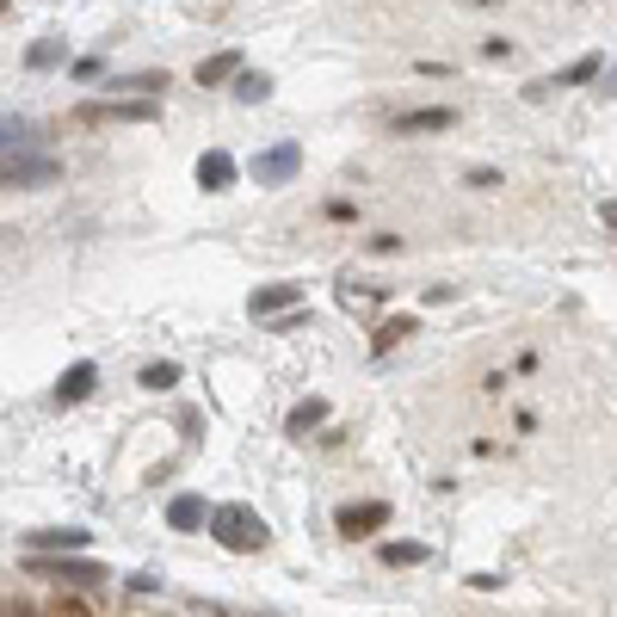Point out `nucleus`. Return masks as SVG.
I'll return each instance as SVG.
<instances>
[{"label": "nucleus", "instance_id": "3", "mask_svg": "<svg viewBox=\"0 0 617 617\" xmlns=\"http://www.w3.org/2000/svg\"><path fill=\"white\" fill-rule=\"evenodd\" d=\"M25 568L38 574V580H68V587H93V580H105V568L99 562H87V556H75V550H31L25 556Z\"/></svg>", "mask_w": 617, "mask_h": 617}, {"label": "nucleus", "instance_id": "19", "mask_svg": "<svg viewBox=\"0 0 617 617\" xmlns=\"http://www.w3.org/2000/svg\"><path fill=\"white\" fill-rule=\"evenodd\" d=\"M136 383L161 395V389H173V383H179V365H173V358H161V365H142V377H136Z\"/></svg>", "mask_w": 617, "mask_h": 617}, {"label": "nucleus", "instance_id": "20", "mask_svg": "<svg viewBox=\"0 0 617 617\" xmlns=\"http://www.w3.org/2000/svg\"><path fill=\"white\" fill-rule=\"evenodd\" d=\"M62 56H68V50H62V38H38V44L25 50V62H31V68H56Z\"/></svg>", "mask_w": 617, "mask_h": 617}, {"label": "nucleus", "instance_id": "15", "mask_svg": "<svg viewBox=\"0 0 617 617\" xmlns=\"http://www.w3.org/2000/svg\"><path fill=\"white\" fill-rule=\"evenodd\" d=\"M414 334H420V321H414V315H389L383 328H377V340H371V346H377V352H395V346L414 340Z\"/></svg>", "mask_w": 617, "mask_h": 617}, {"label": "nucleus", "instance_id": "12", "mask_svg": "<svg viewBox=\"0 0 617 617\" xmlns=\"http://www.w3.org/2000/svg\"><path fill=\"white\" fill-rule=\"evenodd\" d=\"M87 537L93 531H81V525H62V531H25V550H87Z\"/></svg>", "mask_w": 617, "mask_h": 617}, {"label": "nucleus", "instance_id": "1", "mask_svg": "<svg viewBox=\"0 0 617 617\" xmlns=\"http://www.w3.org/2000/svg\"><path fill=\"white\" fill-rule=\"evenodd\" d=\"M204 525H210V537L223 543V550H235V556H253V550H266V543H272V525L253 513V506H241V500L210 506Z\"/></svg>", "mask_w": 617, "mask_h": 617}, {"label": "nucleus", "instance_id": "10", "mask_svg": "<svg viewBox=\"0 0 617 617\" xmlns=\"http://www.w3.org/2000/svg\"><path fill=\"white\" fill-rule=\"evenodd\" d=\"M93 383H99V365H87V358H81V365H68V371H62V383H56V402H62V408L87 402V395H93Z\"/></svg>", "mask_w": 617, "mask_h": 617}, {"label": "nucleus", "instance_id": "9", "mask_svg": "<svg viewBox=\"0 0 617 617\" xmlns=\"http://www.w3.org/2000/svg\"><path fill=\"white\" fill-rule=\"evenodd\" d=\"M198 186L204 192H229L235 186V155L229 149H204L198 155Z\"/></svg>", "mask_w": 617, "mask_h": 617}, {"label": "nucleus", "instance_id": "13", "mask_svg": "<svg viewBox=\"0 0 617 617\" xmlns=\"http://www.w3.org/2000/svg\"><path fill=\"white\" fill-rule=\"evenodd\" d=\"M38 124L31 118H13V112H0V149H38Z\"/></svg>", "mask_w": 617, "mask_h": 617}, {"label": "nucleus", "instance_id": "24", "mask_svg": "<svg viewBox=\"0 0 617 617\" xmlns=\"http://www.w3.org/2000/svg\"><path fill=\"white\" fill-rule=\"evenodd\" d=\"M13 617H38V611H25V605H19V611H13Z\"/></svg>", "mask_w": 617, "mask_h": 617}, {"label": "nucleus", "instance_id": "18", "mask_svg": "<svg viewBox=\"0 0 617 617\" xmlns=\"http://www.w3.org/2000/svg\"><path fill=\"white\" fill-rule=\"evenodd\" d=\"M272 93V75H241V68H235V99L241 105H260Z\"/></svg>", "mask_w": 617, "mask_h": 617}, {"label": "nucleus", "instance_id": "22", "mask_svg": "<svg viewBox=\"0 0 617 617\" xmlns=\"http://www.w3.org/2000/svg\"><path fill=\"white\" fill-rule=\"evenodd\" d=\"M321 420H328V402H303V408H290V432H297V439H303L309 426H321Z\"/></svg>", "mask_w": 617, "mask_h": 617}, {"label": "nucleus", "instance_id": "23", "mask_svg": "<svg viewBox=\"0 0 617 617\" xmlns=\"http://www.w3.org/2000/svg\"><path fill=\"white\" fill-rule=\"evenodd\" d=\"M469 186H476V192H494L500 173H494V167H476V173H469Z\"/></svg>", "mask_w": 617, "mask_h": 617}, {"label": "nucleus", "instance_id": "17", "mask_svg": "<svg viewBox=\"0 0 617 617\" xmlns=\"http://www.w3.org/2000/svg\"><path fill=\"white\" fill-rule=\"evenodd\" d=\"M426 543H383V568H420Z\"/></svg>", "mask_w": 617, "mask_h": 617}, {"label": "nucleus", "instance_id": "4", "mask_svg": "<svg viewBox=\"0 0 617 617\" xmlns=\"http://www.w3.org/2000/svg\"><path fill=\"white\" fill-rule=\"evenodd\" d=\"M75 124H155V99H87Z\"/></svg>", "mask_w": 617, "mask_h": 617}, {"label": "nucleus", "instance_id": "16", "mask_svg": "<svg viewBox=\"0 0 617 617\" xmlns=\"http://www.w3.org/2000/svg\"><path fill=\"white\" fill-rule=\"evenodd\" d=\"M235 68H241V56H235V50H223V56H204V62H198V87H216V81H229Z\"/></svg>", "mask_w": 617, "mask_h": 617}, {"label": "nucleus", "instance_id": "14", "mask_svg": "<svg viewBox=\"0 0 617 617\" xmlns=\"http://www.w3.org/2000/svg\"><path fill=\"white\" fill-rule=\"evenodd\" d=\"M599 68H605L599 56H580L574 68H562V75H550V81H537L531 93H550V87H580V81H593V75H599Z\"/></svg>", "mask_w": 617, "mask_h": 617}, {"label": "nucleus", "instance_id": "7", "mask_svg": "<svg viewBox=\"0 0 617 617\" xmlns=\"http://www.w3.org/2000/svg\"><path fill=\"white\" fill-rule=\"evenodd\" d=\"M451 124H457L451 105H420V112L395 118V136H432V130H451Z\"/></svg>", "mask_w": 617, "mask_h": 617}, {"label": "nucleus", "instance_id": "25", "mask_svg": "<svg viewBox=\"0 0 617 617\" xmlns=\"http://www.w3.org/2000/svg\"><path fill=\"white\" fill-rule=\"evenodd\" d=\"M0 13H7V0H0Z\"/></svg>", "mask_w": 617, "mask_h": 617}, {"label": "nucleus", "instance_id": "21", "mask_svg": "<svg viewBox=\"0 0 617 617\" xmlns=\"http://www.w3.org/2000/svg\"><path fill=\"white\" fill-rule=\"evenodd\" d=\"M118 93H136V99H155L161 87H167V75H124V81H112Z\"/></svg>", "mask_w": 617, "mask_h": 617}, {"label": "nucleus", "instance_id": "2", "mask_svg": "<svg viewBox=\"0 0 617 617\" xmlns=\"http://www.w3.org/2000/svg\"><path fill=\"white\" fill-rule=\"evenodd\" d=\"M62 179V161L44 155V149H0V192H38V186H56Z\"/></svg>", "mask_w": 617, "mask_h": 617}, {"label": "nucleus", "instance_id": "8", "mask_svg": "<svg viewBox=\"0 0 617 617\" xmlns=\"http://www.w3.org/2000/svg\"><path fill=\"white\" fill-rule=\"evenodd\" d=\"M297 303H303V284H266V290H253V297H247V315H253V321H266V315L297 309Z\"/></svg>", "mask_w": 617, "mask_h": 617}, {"label": "nucleus", "instance_id": "11", "mask_svg": "<svg viewBox=\"0 0 617 617\" xmlns=\"http://www.w3.org/2000/svg\"><path fill=\"white\" fill-rule=\"evenodd\" d=\"M204 513H210L204 494H173V500H167V525H173V531H204Z\"/></svg>", "mask_w": 617, "mask_h": 617}, {"label": "nucleus", "instance_id": "5", "mask_svg": "<svg viewBox=\"0 0 617 617\" xmlns=\"http://www.w3.org/2000/svg\"><path fill=\"white\" fill-rule=\"evenodd\" d=\"M297 167H303V149L297 142H272V149H260L253 155V186H290V179H297Z\"/></svg>", "mask_w": 617, "mask_h": 617}, {"label": "nucleus", "instance_id": "6", "mask_svg": "<svg viewBox=\"0 0 617 617\" xmlns=\"http://www.w3.org/2000/svg\"><path fill=\"white\" fill-rule=\"evenodd\" d=\"M377 525H389V500H365V506H340V513H334V531L340 537H371Z\"/></svg>", "mask_w": 617, "mask_h": 617}]
</instances>
